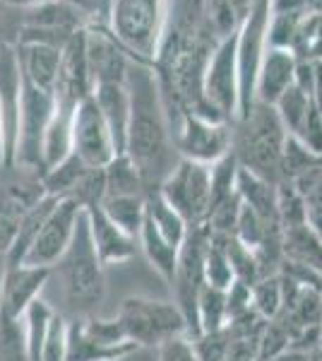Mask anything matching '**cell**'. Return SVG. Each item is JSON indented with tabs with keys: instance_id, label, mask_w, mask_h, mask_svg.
<instances>
[{
	"instance_id": "6da1fadb",
	"label": "cell",
	"mask_w": 322,
	"mask_h": 361,
	"mask_svg": "<svg viewBox=\"0 0 322 361\" xmlns=\"http://www.w3.org/2000/svg\"><path fill=\"white\" fill-rule=\"evenodd\" d=\"M125 87L130 94L125 154L137 166L147 193H151V190H159L163 178L178 164L180 154L173 147L171 126H168L166 106H163L154 68L130 61Z\"/></svg>"
},
{
	"instance_id": "7a4b0ae2",
	"label": "cell",
	"mask_w": 322,
	"mask_h": 361,
	"mask_svg": "<svg viewBox=\"0 0 322 361\" xmlns=\"http://www.w3.org/2000/svg\"><path fill=\"white\" fill-rule=\"evenodd\" d=\"M54 275L58 277L63 301H66V308L61 311L63 316L73 313V320L94 316L106 294V279H104V265L92 243L87 209L80 214L73 243L54 267Z\"/></svg>"
},
{
	"instance_id": "3957f363",
	"label": "cell",
	"mask_w": 322,
	"mask_h": 361,
	"mask_svg": "<svg viewBox=\"0 0 322 361\" xmlns=\"http://www.w3.org/2000/svg\"><path fill=\"white\" fill-rule=\"evenodd\" d=\"M289 133L279 118L277 109L269 104L255 102L245 118L233 121L231 152L238 166L255 176L279 183L284 178V149Z\"/></svg>"
},
{
	"instance_id": "277c9868",
	"label": "cell",
	"mask_w": 322,
	"mask_h": 361,
	"mask_svg": "<svg viewBox=\"0 0 322 361\" xmlns=\"http://www.w3.org/2000/svg\"><path fill=\"white\" fill-rule=\"evenodd\" d=\"M168 25V0H109L106 29L130 61L154 66Z\"/></svg>"
},
{
	"instance_id": "5b68a950",
	"label": "cell",
	"mask_w": 322,
	"mask_h": 361,
	"mask_svg": "<svg viewBox=\"0 0 322 361\" xmlns=\"http://www.w3.org/2000/svg\"><path fill=\"white\" fill-rule=\"evenodd\" d=\"M116 320L128 340L137 347H159L171 337L188 335L183 313L171 301L128 296L116 313Z\"/></svg>"
},
{
	"instance_id": "8992f818",
	"label": "cell",
	"mask_w": 322,
	"mask_h": 361,
	"mask_svg": "<svg viewBox=\"0 0 322 361\" xmlns=\"http://www.w3.org/2000/svg\"><path fill=\"white\" fill-rule=\"evenodd\" d=\"M272 17L269 0H257L245 17L236 39V63H238V118H245L255 106V85L262 58L267 51V27Z\"/></svg>"
},
{
	"instance_id": "52a82bcc",
	"label": "cell",
	"mask_w": 322,
	"mask_h": 361,
	"mask_svg": "<svg viewBox=\"0 0 322 361\" xmlns=\"http://www.w3.org/2000/svg\"><path fill=\"white\" fill-rule=\"evenodd\" d=\"M209 243V229L204 224L190 226L185 241L180 243L178 250V263H175V272L171 279V289L178 306V311L185 318V328H188V337L200 335L197 328V299H200L204 289V253H207Z\"/></svg>"
},
{
	"instance_id": "ba28073f",
	"label": "cell",
	"mask_w": 322,
	"mask_h": 361,
	"mask_svg": "<svg viewBox=\"0 0 322 361\" xmlns=\"http://www.w3.org/2000/svg\"><path fill=\"white\" fill-rule=\"evenodd\" d=\"M163 200L171 205L188 226H200L207 219L212 205V173L207 164L183 159L171 169L163 183L159 185Z\"/></svg>"
},
{
	"instance_id": "9c48e42d",
	"label": "cell",
	"mask_w": 322,
	"mask_h": 361,
	"mask_svg": "<svg viewBox=\"0 0 322 361\" xmlns=\"http://www.w3.org/2000/svg\"><path fill=\"white\" fill-rule=\"evenodd\" d=\"M46 197L41 173L17 164L0 166V250H8L27 217Z\"/></svg>"
},
{
	"instance_id": "30bf717a",
	"label": "cell",
	"mask_w": 322,
	"mask_h": 361,
	"mask_svg": "<svg viewBox=\"0 0 322 361\" xmlns=\"http://www.w3.org/2000/svg\"><path fill=\"white\" fill-rule=\"evenodd\" d=\"M171 137L175 152L183 159H192L209 166L231 152L233 123L183 114L171 123Z\"/></svg>"
},
{
	"instance_id": "8fae6325",
	"label": "cell",
	"mask_w": 322,
	"mask_h": 361,
	"mask_svg": "<svg viewBox=\"0 0 322 361\" xmlns=\"http://www.w3.org/2000/svg\"><path fill=\"white\" fill-rule=\"evenodd\" d=\"M56 114L54 92L29 85L25 80L22 87V106H20V130H17L15 161L17 166L34 169L41 173V147L49 123Z\"/></svg>"
},
{
	"instance_id": "7c38bea8",
	"label": "cell",
	"mask_w": 322,
	"mask_h": 361,
	"mask_svg": "<svg viewBox=\"0 0 322 361\" xmlns=\"http://www.w3.org/2000/svg\"><path fill=\"white\" fill-rule=\"evenodd\" d=\"M236 37L224 39L214 46L204 68L202 90L212 109L228 123L238 116V63H236Z\"/></svg>"
},
{
	"instance_id": "4fadbf2b",
	"label": "cell",
	"mask_w": 322,
	"mask_h": 361,
	"mask_svg": "<svg viewBox=\"0 0 322 361\" xmlns=\"http://www.w3.org/2000/svg\"><path fill=\"white\" fill-rule=\"evenodd\" d=\"M73 154L92 169H104L118 154L94 97H87L73 114Z\"/></svg>"
},
{
	"instance_id": "5bb4252c",
	"label": "cell",
	"mask_w": 322,
	"mask_h": 361,
	"mask_svg": "<svg viewBox=\"0 0 322 361\" xmlns=\"http://www.w3.org/2000/svg\"><path fill=\"white\" fill-rule=\"evenodd\" d=\"M92 94H94V78H92L89 61H87L85 29H80L63 49L58 80L54 87L56 111L73 116L75 109Z\"/></svg>"
},
{
	"instance_id": "9a60e30c",
	"label": "cell",
	"mask_w": 322,
	"mask_h": 361,
	"mask_svg": "<svg viewBox=\"0 0 322 361\" xmlns=\"http://www.w3.org/2000/svg\"><path fill=\"white\" fill-rule=\"evenodd\" d=\"M85 212L78 202L63 197L58 200V205L51 209V214L46 217V222L41 224V231L34 241V246L29 248L25 265L34 267H54L58 265V260L66 255V250L73 243L75 229H78L80 214Z\"/></svg>"
},
{
	"instance_id": "2e32d148",
	"label": "cell",
	"mask_w": 322,
	"mask_h": 361,
	"mask_svg": "<svg viewBox=\"0 0 322 361\" xmlns=\"http://www.w3.org/2000/svg\"><path fill=\"white\" fill-rule=\"evenodd\" d=\"M22 78L17 49L13 42H0V133H3V166L15 161L17 130H20Z\"/></svg>"
},
{
	"instance_id": "e0dca14e",
	"label": "cell",
	"mask_w": 322,
	"mask_h": 361,
	"mask_svg": "<svg viewBox=\"0 0 322 361\" xmlns=\"http://www.w3.org/2000/svg\"><path fill=\"white\" fill-rule=\"evenodd\" d=\"M87 61H89L94 87L101 82H125L130 56L123 51V46L111 37L106 27L92 25L85 29Z\"/></svg>"
},
{
	"instance_id": "ac0fdd59",
	"label": "cell",
	"mask_w": 322,
	"mask_h": 361,
	"mask_svg": "<svg viewBox=\"0 0 322 361\" xmlns=\"http://www.w3.org/2000/svg\"><path fill=\"white\" fill-rule=\"evenodd\" d=\"M51 279V267H34V265H20L10 267L5 277L3 301H0V316L10 320H20L25 316L27 306L34 299H39L44 287Z\"/></svg>"
},
{
	"instance_id": "d6986e66",
	"label": "cell",
	"mask_w": 322,
	"mask_h": 361,
	"mask_svg": "<svg viewBox=\"0 0 322 361\" xmlns=\"http://www.w3.org/2000/svg\"><path fill=\"white\" fill-rule=\"evenodd\" d=\"M296 68H298V56L294 51L267 46L260 73H257L255 102L274 106L284 97V92H289L296 85Z\"/></svg>"
},
{
	"instance_id": "ffe728a7",
	"label": "cell",
	"mask_w": 322,
	"mask_h": 361,
	"mask_svg": "<svg viewBox=\"0 0 322 361\" xmlns=\"http://www.w3.org/2000/svg\"><path fill=\"white\" fill-rule=\"evenodd\" d=\"M87 219H89V234L94 250L101 260V265H120L135 255L137 250V238L125 234L120 226H116L106 214L101 212V207H89L87 209Z\"/></svg>"
},
{
	"instance_id": "44dd1931",
	"label": "cell",
	"mask_w": 322,
	"mask_h": 361,
	"mask_svg": "<svg viewBox=\"0 0 322 361\" xmlns=\"http://www.w3.org/2000/svg\"><path fill=\"white\" fill-rule=\"evenodd\" d=\"M92 97H94L104 121L109 123L118 154H125L128 121H130V94H128L125 82H101L94 87Z\"/></svg>"
},
{
	"instance_id": "7402d4cb",
	"label": "cell",
	"mask_w": 322,
	"mask_h": 361,
	"mask_svg": "<svg viewBox=\"0 0 322 361\" xmlns=\"http://www.w3.org/2000/svg\"><path fill=\"white\" fill-rule=\"evenodd\" d=\"M15 49H17L22 78L29 85L54 92L63 51L54 49V46H39V44H15Z\"/></svg>"
},
{
	"instance_id": "603a6c76",
	"label": "cell",
	"mask_w": 322,
	"mask_h": 361,
	"mask_svg": "<svg viewBox=\"0 0 322 361\" xmlns=\"http://www.w3.org/2000/svg\"><path fill=\"white\" fill-rule=\"evenodd\" d=\"M250 8H253V3H248V0H200L204 27L209 29L216 44L241 32Z\"/></svg>"
},
{
	"instance_id": "cb8c5ba5",
	"label": "cell",
	"mask_w": 322,
	"mask_h": 361,
	"mask_svg": "<svg viewBox=\"0 0 322 361\" xmlns=\"http://www.w3.org/2000/svg\"><path fill=\"white\" fill-rule=\"evenodd\" d=\"M137 345L128 342L120 347H106L97 342L92 335H87L85 325L80 318L68 320V354L66 361H120L137 352Z\"/></svg>"
},
{
	"instance_id": "d4e9b609",
	"label": "cell",
	"mask_w": 322,
	"mask_h": 361,
	"mask_svg": "<svg viewBox=\"0 0 322 361\" xmlns=\"http://www.w3.org/2000/svg\"><path fill=\"white\" fill-rule=\"evenodd\" d=\"M236 190L241 195L243 205H248L253 212L260 214L265 222L282 224L279 222V207H277V183H269V180L241 169L238 171Z\"/></svg>"
},
{
	"instance_id": "484cf974",
	"label": "cell",
	"mask_w": 322,
	"mask_h": 361,
	"mask_svg": "<svg viewBox=\"0 0 322 361\" xmlns=\"http://www.w3.org/2000/svg\"><path fill=\"white\" fill-rule=\"evenodd\" d=\"M56 205H58V197L46 195L44 200H41L39 205H34L32 212L22 219V224H20V229H17L13 243H10L8 250H5V258H8V270H10V267L25 265V258H27L29 248L34 246V241H37V236L41 231V224L46 222V217H49L51 209H54Z\"/></svg>"
},
{
	"instance_id": "4316f807",
	"label": "cell",
	"mask_w": 322,
	"mask_h": 361,
	"mask_svg": "<svg viewBox=\"0 0 322 361\" xmlns=\"http://www.w3.org/2000/svg\"><path fill=\"white\" fill-rule=\"evenodd\" d=\"M282 248H284V260H289V263L322 270V238L310 229V224L284 229Z\"/></svg>"
},
{
	"instance_id": "83f0119b",
	"label": "cell",
	"mask_w": 322,
	"mask_h": 361,
	"mask_svg": "<svg viewBox=\"0 0 322 361\" xmlns=\"http://www.w3.org/2000/svg\"><path fill=\"white\" fill-rule=\"evenodd\" d=\"M56 308L46 299H34L27 306L25 316L20 318L22 325V340H25V352L29 361H41V347H44L46 333H49V323L54 318Z\"/></svg>"
},
{
	"instance_id": "f1b7e54d",
	"label": "cell",
	"mask_w": 322,
	"mask_h": 361,
	"mask_svg": "<svg viewBox=\"0 0 322 361\" xmlns=\"http://www.w3.org/2000/svg\"><path fill=\"white\" fill-rule=\"evenodd\" d=\"M137 241H140V246H142L144 255H147L149 265L154 267L168 284H171L175 263H178L180 246H173L171 241H166V238L154 229V224H151L147 217H144V224H142V229H140Z\"/></svg>"
},
{
	"instance_id": "f546056e",
	"label": "cell",
	"mask_w": 322,
	"mask_h": 361,
	"mask_svg": "<svg viewBox=\"0 0 322 361\" xmlns=\"http://www.w3.org/2000/svg\"><path fill=\"white\" fill-rule=\"evenodd\" d=\"M92 166H87L78 154H70L61 164L41 173V183H44L46 195H54L58 200L63 197H73L75 190L80 188V183L89 173Z\"/></svg>"
},
{
	"instance_id": "4dcf8cb0",
	"label": "cell",
	"mask_w": 322,
	"mask_h": 361,
	"mask_svg": "<svg viewBox=\"0 0 322 361\" xmlns=\"http://www.w3.org/2000/svg\"><path fill=\"white\" fill-rule=\"evenodd\" d=\"M144 207H147L144 217L154 224V229L159 231L166 241H171L173 246H180V243L185 241L190 226L185 224V219L180 217V214L175 212L166 200H163L159 190H151V193H147V197H144Z\"/></svg>"
},
{
	"instance_id": "1f68e13d",
	"label": "cell",
	"mask_w": 322,
	"mask_h": 361,
	"mask_svg": "<svg viewBox=\"0 0 322 361\" xmlns=\"http://www.w3.org/2000/svg\"><path fill=\"white\" fill-rule=\"evenodd\" d=\"M144 197L147 195H106L99 207L116 226L137 238L144 224V212H147Z\"/></svg>"
},
{
	"instance_id": "d6a6232c",
	"label": "cell",
	"mask_w": 322,
	"mask_h": 361,
	"mask_svg": "<svg viewBox=\"0 0 322 361\" xmlns=\"http://www.w3.org/2000/svg\"><path fill=\"white\" fill-rule=\"evenodd\" d=\"M104 190L106 195H147L144 180L128 154H116V159L104 166Z\"/></svg>"
},
{
	"instance_id": "836d02e7",
	"label": "cell",
	"mask_w": 322,
	"mask_h": 361,
	"mask_svg": "<svg viewBox=\"0 0 322 361\" xmlns=\"http://www.w3.org/2000/svg\"><path fill=\"white\" fill-rule=\"evenodd\" d=\"M226 323V289H216L204 284L200 299H197V328H200V333H214V330H224Z\"/></svg>"
},
{
	"instance_id": "e575fe53",
	"label": "cell",
	"mask_w": 322,
	"mask_h": 361,
	"mask_svg": "<svg viewBox=\"0 0 322 361\" xmlns=\"http://www.w3.org/2000/svg\"><path fill=\"white\" fill-rule=\"evenodd\" d=\"M233 279L236 277H233L231 260H228L224 241H221V236L209 231L207 253H204V282L216 289H228L233 284Z\"/></svg>"
},
{
	"instance_id": "d590c367",
	"label": "cell",
	"mask_w": 322,
	"mask_h": 361,
	"mask_svg": "<svg viewBox=\"0 0 322 361\" xmlns=\"http://www.w3.org/2000/svg\"><path fill=\"white\" fill-rule=\"evenodd\" d=\"M313 102H315V99H310L306 92H301L294 85L289 92H284V97L279 99L277 104H274V109H277L279 118H282L286 133H289L291 137L301 130V126H303V121H306V116L310 111V106H313Z\"/></svg>"
},
{
	"instance_id": "8d00e7d4",
	"label": "cell",
	"mask_w": 322,
	"mask_h": 361,
	"mask_svg": "<svg viewBox=\"0 0 322 361\" xmlns=\"http://www.w3.org/2000/svg\"><path fill=\"white\" fill-rule=\"evenodd\" d=\"M253 294V308L260 313L265 320H272L279 316L284 304V292H282V277L279 275H269L262 277L260 282H255L250 287Z\"/></svg>"
},
{
	"instance_id": "74e56055",
	"label": "cell",
	"mask_w": 322,
	"mask_h": 361,
	"mask_svg": "<svg viewBox=\"0 0 322 361\" xmlns=\"http://www.w3.org/2000/svg\"><path fill=\"white\" fill-rule=\"evenodd\" d=\"M286 349H291V333L289 328L279 318H272L265 323L260 333V359L272 361L279 354H284Z\"/></svg>"
},
{
	"instance_id": "f35d334b",
	"label": "cell",
	"mask_w": 322,
	"mask_h": 361,
	"mask_svg": "<svg viewBox=\"0 0 322 361\" xmlns=\"http://www.w3.org/2000/svg\"><path fill=\"white\" fill-rule=\"evenodd\" d=\"M66 354H68V318L61 311H56L49 323L44 347H41V361H66Z\"/></svg>"
},
{
	"instance_id": "ab89813d",
	"label": "cell",
	"mask_w": 322,
	"mask_h": 361,
	"mask_svg": "<svg viewBox=\"0 0 322 361\" xmlns=\"http://www.w3.org/2000/svg\"><path fill=\"white\" fill-rule=\"evenodd\" d=\"M0 361H29L20 320L0 316Z\"/></svg>"
},
{
	"instance_id": "60d3db41",
	"label": "cell",
	"mask_w": 322,
	"mask_h": 361,
	"mask_svg": "<svg viewBox=\"0 0 322 361\" xmlns=\"http://www.w3.org/2000/svg\"><path fill=\"white\" fill-rule=\"evenodd\" d=\"M192 340V347H195L197 361H226L228 354V330H214V333H200Z\"/></svg>"
},
{
	"instance_id": "b9f144b4",
	"label": "cell",
	"mask_w": 322,
	"mask_h": 361,
	"mask_svg": "<svg viewBox=\"0 0 322 361\" xmlns=\"http://www.w3.org/2000/svg\"><path fill=\"white\" fill-rule=\"evenodd\" d=\"M296 185V190L306 200L308 207H320L322 205V159L318 164H313L306 171H301L298 176L289 178Z\"/></svg>"
},
{
	"instance_id": "7bdbcfd3",
	"label": "cell",
	"mask_w": 322,
	"mask_h": 361,
	"mask_svg": "<svg viewBox=\"0 0 322 361\" xmlns=\"http://www.w3.org/2000/svg\"><path fill=\"white\" fill-rule=\"evenodd\" d=\"M156 361H197L195 347L188 335L171 337L156 347Z\"/></svg>"
},
{
	"instance_id": "ee69618b",
	"label": "cell",
	"mask_w": 322,
	"mask_h": 361,
	"mask_svg": "<svg viewBox=\"0 0 322 361\" xmlns=\"http://www.w3.org/2000/svg\"><path fill=\"white\" fill-rule=\"evenodd\" d=\"M226 306H228V320L241 316L245 311H250V308H253V294H250L248 284L233 279V284L226 289Z\"/></svg>"
},
{
	"instance_id": "f6af8a7d",
	"label": "cell",
	"mask_w": 322,
	"mask_h": 361,
	"mask_svg": "<svg viewBox=\"0 0 322 361\" xmlns=\"http://www.w3.org/2000/svg\"><path fill=\"white\" fill-rule=\"evenodd\" d=\"M41 3H49V0H0V5H8V8H17V10L37 8Z\"/></svg>"
},
{
	"instance_id": "bcb514c9",
	"label": "cell",
	"mask_w": 322,
	"mask_h": 361,
	"mask_svg": "<svg viewBox=\"0 0 322 361\" xmlns=\"http://www.w3.org/2000/svg\"><path fill=\"white\" fill-rule=\"evenodd\" d=\"M5 277H8V258H5V253L0 250V301H3Z\"/></svg>"
},
{
	"instance_id": "7dc6e473",
	"label": "cell",
	"mask_w": 322,
	"mask_h": 361,
	"mask_svg": "<svg viewBox=\"0 0 322 361\" xmlns=\"http://www.w3.org/2000/svg\"><path fill=\"white\" fill-rule=\"evenodd\" d=\"M63 3L78 5V8H85V10H87V15H89V0H63Z\"/></svg>"
},
{
	"instance_id": "c3c4849f",
	"label": "cell",
	"mask_w": 322,
	"mask_h": 361,
	"mask_svg": "<svg viewBox=\"0 0 322 361\" xmlns=\"http://www.w3.org/2000/svg\"><path fill=\"white\" fill-rule=\"evenodd\" d=\"M3 159H5L3 157V133H0V166H3Z\"/></svg>"
},
{
	"instance_id": "681fc988",
	"label": "cell",
	"mask_w": 322,
	"mask_h": 361,
	"mask_svg": "<svg viewBox=\"0 0 322 361\" xmlns=\"http://www.w3.org/2000/svg\"><path fill=\"white\" fill-rule=\"evenodd\" d=\"M248 3H257V0H248Z\"/></svg>"
},
{
	"instance_id": "f907efd6",
	"label": "cell",
	"mask_w": 322,
	"mask_h": 361,
	"mask_svg": "<svg viewBox=\"0 0 322 361\" xmlns=\"http://www.w3.org/2000/svg\"><path fill=\"white\" fill-rule=\"evenodd\" d=\"M255 361H262V359H255Z\"/></svg>"
}]
</instances>
